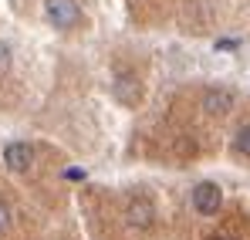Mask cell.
I'll return each instance as SVG.
<instances>
[{
	"instance_id": "1",
	"label": "cell",
	"mask_w": 250,
	"mask_h": 240,
	"mask_svg": "<svg viewBox=\"0 0 250 240\" xmlns=\"http://www.w3.org/2000/svg\"><path fill=\"white\" fill-rule=\"evenodd\" d=\"M44 14L58 31H71L82 21V7L75 0H44Z\"/></svg>"
},
{
	"instance_id": "2",
	"label": "cell",
	"mask_w": 250,
	"mask_h": 240,
	"mask_svg": "<svg viewBox=\"0 0 250 240\" xmlns=\"http://www.w3.org/2000/svg\"><path fill=\"white\" fill-rule=\"evenodd\" d=\"M223 203V190L216 183H196L193 186V210L203 213V217H213Z\"/></svg>"
},
{
	"instance_id": "3",
	"label": "cell",
	"mask_w": 250,
	"mask_h": 240,
	"mask_svg": "<svg viewBox=\"0 0 250 240\" xmlns=\"http://www.w3.org/2000/svg\"><path fill=\"white\" fill-rule=\"evenodd\" d=\"M125 220L135 227V230H149L152 227V220H156V206L146 200V196H132V200L125 203Z\"/></svg>"
},
{
	"instance_id": "4",
	"label": "cell",
	"mask_w": 250,
	"mask_h": 240,
	"mask_svg": "<svg viewBox=\"0 0 250 240\" xmlns=\"http://www.w3.org/2000/svg\"><path fill=\"white\" fill-rule=\"evenodd\" d=\"M233 102H237V95H233L230 88H207L200 105H203L207 115H227V112L233 109Z\"/></svg>"
},
{
	"instance_id": "5",
	"label": "cell",
	"mask_w": 250,
	"mask_h": 240,
	"mask_svg": "<svg viewBox=\"0 0 250 240\" xmlns=\"http://www.w3.org/2000/svg\"><path fill=\"white\" fill-rule=\"evenodd\" d=\"M3 162L10 173H27L31 162H34V149L27 142H7L3 146Z\"/></svg>"
},
{
	"instance_id": "6",
	"label": "cell",
	"mask_w": 250,
	"mask_h": 240,
	"mask_svg": "<svg viewBox=\"0 0 250 240\" xmlns=\"http://www.w3.org/2000/svg\"><path fill=\"white\" fill-rule=\"evenodd\" d=\"M233 149H237L240 156H247V159H250V125H240V129H237V135H233Z\"/></svg>"
},
{
	"instance_id": "7",
	"label": "cell",
	"mask_w": 250,
	"mask_h": 240,
	"mask_svg": "<svg viewBox=\"0 0 250 240\" xmlns=\"http://www.w3.org/2000/svg\"><path fill=\"white\" fill-rule=\"evenodd\" d=\"M7 71H10V44L0 41V75H7Z\"/></svg>"
},
{
	"instance_id": "8",
	"label": "cell",
	"mask_w": 250,
	"mask_h": 240,
	"mask_svg": "<svg viewBox=\"0 0 250 240\" xmlns=\"http://www.w3.org/2000/svg\"><path fill=\"white\" fill-rule=\"evenodd\" d=\"M7 230H10V206L0 203V234H7Z\"/></svg>"
},
{
	"instance_id": "9",
	"label": "cell",
	"mask_w": 250,
	"mask_h": 240,
	"mask_svg": "<svg viewBox=\"0 0 250 240\" xmlns=\"http://www.w3.org/2000/svg\"><path fill=\"white\" fill-rule=\"evenodd\" d=\"M213 240H237V237H227V234H220V237H213Z\"/></svg>"
}]
</instances>
